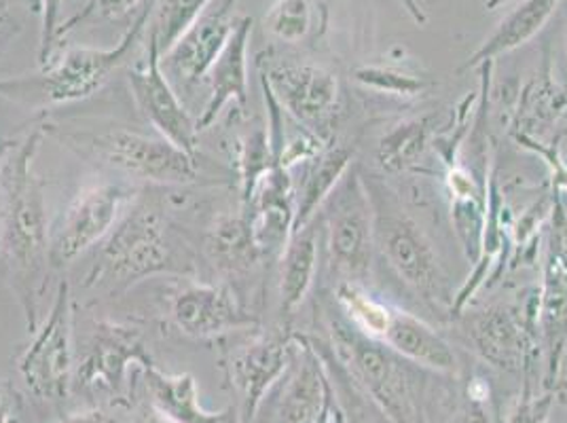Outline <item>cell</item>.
Segmentation results:
<instances>
[{
	"label": "cell",
	"mask_w": 567,
	"mask_h": 423,
	"mask_svg": "<svg viewBox=\"0 0 567 423\" xmlns=\"http://www.w3.org/2000/svg\"><path fill=\"white\" fill-rule=\"evenodd\" d=\"M41 141L43 130H34L0 146V262L30 334L39 329V306L51 269L45 188L34 174Z\"/></svg>",
	"instance_id": "cell-1"
},
{
	"label": "cell",
	"mask_w": 567,
	"mask_h": 423,
	"mask_svg": "<svg viewBox=\"0 0 567 423\" xmlns=\"http://www.w3.org/2000/svg\"><path fill=\"white\" fill-rule=\"evenodd\" d=\"M360 176L373 206L379 255L424 306L451 320L455 295L432 239L415 216L402 206L399 193L381 176L364 172Z\"/></svg>",
	"instance_id": "cell-2"
},
{
	"label": "cell",
	"mask_w": 567,
	"mask_h": 423,
	"mask_svg": "<svg viewBox=\"0 0 567 423\" xmlns=\"http://www.w3.org/2000/svg\"><path fill=\"white\" fill-rule=\"evenodd\" d=\"M153 4L155 0H151L134 18L115 48L66 49L58 60L41 66L37 74L0 79V97L32 109H45L81 102L97 94L138 48L151 20Z\"/></svg>",
	"instance_id": "cell-3"
},
{
	"label": "cell",
	"mask_w": 567,
	"mask_h": 423,
	"mask_svg": "<svg viewBox=\"0 0 567 423\" xmlns=\"http://www.w3.org/2000/svg\"><path fill=\"white\" fill-rule=\"evenodd\" d=\"M181 271L169 218L153 202H134L100 244L85 288L115 297L159 274Z\"/></svg>",
	"instance_id": "cell-4"
},
{
	"label": "cell",
	"mask_w": 567,
	"mask_h": 423,
	"mask_svg": "<svg viewBox=\"0 0 567 423\" xmlns=\"http://www.w3.org/2000/svg\"><path fill=\"white\" fill-rule=\"evenodd\" d=\"M329 350L341 371L392 423H425L422 388L411 362L360 334L341 316L329 318Z\"/></svg>",
	"instance_id": "cell-5"
},
{
	"label": "cell",
	"mask_w": 567,
	"mask_h": 423,
	"mask_svg": "<svg viewBox=\"0 0 567 423\" xmlns=\"http://www.w3.org/2000/svg\"><path fill=\"white\" fill-rule=\"evenodd\" d=\"M453 322L485 364L502 373H519L527 385H534L538 362H543L538 286L523 288L511 301L464 307Z\"/></svg>",
	"instance_id": "cell-6"
},
{
	"label": "cell",
	"mask_w": 567,
	"mask_h": 423,
	"mask_svg": "<svg viewBox=\"0 0 567 423\" xmlns=\"http://www.w3.org/2000/svg\"><path fill=\"white\" fill-rule=\"evenodd\" d=\"M316 218L320 223V236H324L332 274L341 278L339 282L364 283L373 267L375 225L373 206L355 165L332 190Z\"/></svg>",
	"instance_id": "cell-7"
},
{
	"label": "cell",
	"mask_w": 567,
	"mask_h": 423,
	"mask_svg": "<svg viewBox=\"0 0 567 423\" xmlns=\"http://www.w3.org/2000/svg\"><path fill=\"white\" fill-rule=\"evenodd\" d=\"M260 85H265L284 113L297 125L334 142V130L341 117V85L334 72L308 60L259 58Z\"/></svg>",
	"instance_id": "cell-8"
},
{
	"label": "cell",
	"mask_w": 567,
	"mask_h": 423,
	"mask_svg": "<svg viewBox=\"0 0 567 423\" xmlns=\"http://www.w3.org/2000/svg\"><path fill=\"white\" fill-rule=\"evenodd\" d=\"M71 146L90 153L118 172L164 187L195 185L202 176L197 155L178 148L162 136H146L132 130H106L69 138Z\"/></svg>",
	"instance_id": "cell-9"
},
{
	"label": "cell",
	"mask_w": 567,
	"mask_h": 423,
	"mask_svg": "<svg viewBox=\"0 0 567 423\" xmlns=\"http://www.w3.org/2000/svg\"><path fill=\"white\" fill-rule=\"evenodd\" d=\"M153 362L141 330L117 322H95L74 364L72 388L106 406H121L132 399L130 376L134 369Z\"/></svg>",
	"instance_id": "cell-10"
},
{
	"label": "cell",
	"mask_w": 567,
	"mask_h": 423,
	"mask_svg": "<svg viewBox=\"0 0 567 423\" xmlns=\"http://www.w3.org/2000/svg\"><path fill=\"white\" fill-rule=\"evenodd\" d=\"M538 283V330L544 362V392H555L567 352V208L555 193L544 227Z\"/></svg>",
	"instance_id": "cell-11"
},
{
	"label": "cell",
	"mask_w": 567,
	"mask_h": 423,
	"mask_svg": "<svg viewBox=\"0 0 567 423\" xmlns=\"http://www.w3.org/2000/svg\"><path fill=\"white\" fill-rule=\"evenodd\" d=\"M515 94L511 138L536 157L561 153L567 138V85L557 74L555 51L548 43H544L540 66Z\"/></svg>",
	"instance_id": "cell-12"
},
{
	"label": "cell",
	"mask_w": 567,
	"mask_h": 423,
	"mask_svg": "<svg viewBox=\"0 0 567 423\" xmlns=\"http://www.w3.org/2000/svg\"><path fill=\"white\" fill-rule=\"evenodd\" d=\"M74 306L71 283L60 282L48 318L32 332V341L20 355V375L28 390L45 402H64L74 376Z\"/></svg>",
	"instance_id": "cell-13"
},
{
	"label": "cell",
	"mask_w": 567,
	"mask_h": 423,
	"mask_svg": "<svg viewBox=\"0 0 567 423\" xmlns=\"http://www.w3.org/2000/svg\"><path fill=\"white\" fill-rule=\"evenodd\" d=\"M136 199V188L118 183H97L81 188L49 236L51 269H64L100 246Z\"/></svg>",
	"instance_id": "cell-14"
},
{
	"label": "cell",
	"mask_w": 567,
	"mask_h": 423,
	"mask_svg": "<svg viewBox=\"0 0 567 423\" xmlns=\"http://www.w3.org/2000/svg\"><path fill=\"white\" fill-rule=\"evenodd\" d=\"M297 353V332L282 329L262 332L223 358V369L239 404V423H255L271 390L282 381Z\"/></svg>",
	"instance_id": "cell-15"
},
{
	"label": "cell",
	"mask_w": 567,
	"mask_h": 423,
	"mask_svg": "<svg viewBox=\"0 0 567 423\" xmlns=\"http://www.w3.org/2000/svg\"><path fill=\"white\" fill-rule=\"evenodd\" d=\"M169 320L195 341H214L260 324L259 316L239 301L229 283H181L169 295Z\"/></svg>",
	"instance_id": "cell-16"
},
{
	"label": "cell",
	"mask_w": 567,
	"mask_h": 423,
	"mask_svg": "<svg viewBox=\"0 0 567 423\" xmlns=\"http://www.w3.org/2000/svg\"><path fill=\"white\" fill-rule=\"evenodd\" d=\"M130 85L142 115L157 134L190 155H197V123L162 69V53L151 37H146L144 58L130 69Z\"/></svg>",
	"instance_id": "cell-17"
},
{
	"label": "cell",
	"mask_w": 567,
	"mask_h": 423,
	"mask_svg": "<svg viewBox=\"0 0 567 423\" xmlns=\"http://www.w3.org/2000/svg\"><path fill=\"white\" fill-rule=\"evenodd\" d=\"M237 0H214L204 16L162 55V69L169 81L193 87L204 81L236 28Z\"/></svg>",
	"instance_id": "cell-18"
},
{
	"label": "cell",
	"mask_w": 567,
	"mask_h": 423,
	"mask_svg": "<svg viewBox=\"0 0 567 423\" xmlns=\"http://www.w3.org/2000/svg\"><path fill=\"white\" fill-rule=\"evenodd\" d=\"M252 34V18L241 16L237 20L231 39L227 41L220 55L216 58L206 81L210 85L208 102L202 115L195 118L197 132L213 127L225 106L234 104L237 113L246 117L248 113V43Z\"/></svg>",
	"instance_id": "cell-19"
},
{
	"label": "cell",
	"mask_w": 567,
	"mask_h": 423,
	"mask_svg": "<svg viewBox=\"0 0 567 423\" xmlns=\"http://www.w3.org/2000/svg\"><path fill=\"white\" fill-rule=\"evenodd\" d=\"M331 392V375L322 358L313 350L309 337L297 334V353L278 402L276 423L318 422Z\"/></svg>",
	"instance_id": "cell-20"
},
{
	"label": "cell",
	"mask_w": 567,
	"mask_h": 423,
	"mask_svg": "<svg viewBox=\"0 0 567 423\" xmlns=\"http://www.w3.org/2000/svg\"><path fill=\"white\" fill-rule=\"evenodd\" d=\"M148 404L174 423H239L237 406L208 411L199 402L197 381L190 373H166L155 362L142 367Z\"/></svg>",
	"instance_id": "cell-21"
},
{
	"label": "cell",
	"mask_w": 567,
	"mask_h": 423,
	"mask_svg": "<svg viewBox=\"0 0 567 423\" xmlns=\"http://www.w3.org/2000/svg\"><path fill=\"white\" fill-rule=\"evenodd\" d=\"M381 343L422 371H432L439 375L457 373V355L450 341L425 320L401 307H394L390 327Z\"/></svg>",
	"instance_id": "cell-22"
},
{
	"label": "cell",
	"mask_w": 567,
	"mask_h": 423,
	"mask_svg": "<svg viewBox=\"0 0 567 423\" xmlns=\"http://www.w3.org/2000/svg\"><path fill=\"white\" fill-rule=\"evenodd\" d=\"M354 146L331 142L306 164L299 165L301 178L295 180V227L292 234L308 227L318 216L332 190L354 165Z\"/></svg>",
	"instance_id": "cell-23"
},
{
	"label": "cell",
	"mask_w": 567,
	"mask_h": 423,
	"mask_svg": "<svg viewBox=\"0 0 567 423\" xmlns=\"http://www.w3.org/2000/svg\"><path fill=\"white\" fill-rule=\"evenodd\" d=\"M561 0H520L515 9H511L499 20L496 30L474 49L473 55H468L455 72L464 74L483 64H496L499 55L513 53L523 45H527L534 37L543 32L544 25L550 22Z\"/></svg>",
	"instance_id": "cell-24"
},
{
	"label": "cell",
	"mask_w": 567,
	"mask_h": 423,
	"mask_svg": "<svg viewBox=\"0 0 567 423\" xmlns=\"http://www.w3.org/2000/svg\"><path fill=\"white\" fill-rule=\"evenodd\" d=\"M320 223L313 218L308 227L292 234L280 255L278 271V306L282 327L290 329L295 311L306 301L318 274Z\"/></svg>",
	"instance_id": "cell-25"
},
{
	"label": "cell",
	"mask_w": 567,
	"mask_h": 423,
	"mask_svg": "<svg viewBox=\"0 0 567 423\" xmlns=\"http://www.w3.org/2000/svg\"><path fill=\"white\" fill-rule=\"evenodd\" d=\"M204 250L216 271L234 278L252 271L265 259L255 241L250 214L244 208L216 218L206 236Z\"/></svg>",
	"instance_id": "cell-26"
},
{
	"label": "cell",
	"mask_w": 567,
	"mask_h": 423,
	"mask_svg": "<svg viewBox=\"0 0 567 423\" xmlns=\"http://www.w3.org/2000/svg\"><path fill=\"white\" fill-rule=\"evenodd\" d=\"M439 118L436 115L404 118L392 125L378 142V164L385 174H406L417 172L425 159V153L432 148Z\"/></svg>",
	"instance_id": "cell-27"
},
{
	"label": "cell",
	"mask_w": 567,
	"mask_h": 423,
	"mask_svg": "<svg viewBox=\"0 0 567 423\" xmlns=\"http://www.w3.org/2000/svg\"><path fill=\"white\" fill-rule=\"evenodd\" d=\"M334 303L341 318L360 334L381 341L390 327L394 307L375 299L364 283L339 282L334 290Z\"/></svg>",
	"instance_id": "cell-28"
},
{
	"label": "cell",
	"mask_w": 567,
	"mask_h": 423,
	"mask_svg": "<svg viewBox=\"0 0 567 423\" xmlns=\"http://www.w3.org/2000/svg\"><path fill=\"white\" fill-rule=\"evenodd\" d=\"M355 83L373 94L388 95V97H401L413 100L424 95L434 81L420 72L406 71L396 64H383V62H367L355 66L352 72Z\"/></svg>",
	"instance_id": "cell-29"
},
{
	"label": "cell",
	"mask_w": 567,
	"mask_h": 423,
	"mask_svg": "<svg viewBox=\"0 0 567 423\" xmlns=\"http://www.w3.org/2000/svg\"><path fill=\"white\" fill-rule=\"evenodd\" d=\"M214 0H155L146 37H151L164 55L190 25L195 24Z\"/></svg>",
	"instance_id": "cell-30"
},
{
	"label": "cell",
	"mask_w": 567,
	"mask_h": 423,
	"mask_svg": "<svg viewBox=\"0 0 567 423\" xmlns=\"http://www.w3.org/2000/svg\"><path fill=\"white\" fill-rule=\"evenodd\" d=\"M265 28L282 43H299L311 28V0H276L265 16Z\"/></svg>",
	"instance_id": "cell-31"
},
{
	"label": "cell",
	"mask_w": 567,
	"mask_h": 423,
	"mask_svg": "<svg viewBox=\"0 0 567 423\" xmlns=\"http://www.w3.org/2000/svg\"><path fill=\"white\" fill-rule=\"evenodd\" d=\"M151 0H85L83 9L74 13L58 30V39L69 34L76 28L83 25L97 24V22H113V20H123L134 11H142Z\"/></svg>",
	"instance_id": "cell-32"
},
{
	"label": "cell",
	"mask_w": 567,
	"mask_h": 423,
	"mask_svg": "<svg viewBox=\"0 0 567 423\" xmlns=\"http://www.w3.org/2000/svg\"><path fill=\"white\" fill-rule=\"evenodd\" d=\"M553 400L555 392L536 394L534 385H523L519 402L506 423H548V411Z\"/></svg>",
	"instance_id": "cell-33"
},
{
	"label": "cell",
	"mask_w": 567,
	"mask_h": 423,
	"mask_svg": "<svg viewBox=\"0 0 567 423\" xmlns=\"http://www.w3.org/2000/svg\"><path fill=\"white\" fill-rule=\"evenodd\" d=\"M66 0H41V39H39V66H45L51 62L53 48L58 43V30H60V18L62 7Z\"/></svg>",
	"instance_id": "cell-34"
},
{
	"label": "cell",
	"mask_w": 567,
	"mask_h": 423,
	"mask_svg": "<svg viewBox=\"0 0 567 423\" xmlns=\"http://www.w3.org/2000/svg\"><path fill=\"white\" fill-rule=\"evenodd\" d=\"M22 400L11 383H0V423H20Z\"/></svg>",
	"instance_id": "cell-35"
},
{
	"label": "cell",
	"mask_w": 567,
	"mask_h": 423,
	"mask_svg": "<svg viewBox=\"0 0 567 423\" xmlns=\"http://www.w3.org/2000/svg\"><path fill=\"white\" fill-rule=\"evenodd\" d=\"M546 167H548V187L557 193H567V164L561 157V153H550L540 157Z\"/></svg>",
	"instance_id": "cell-36"
},
{
	"label": "cell",
	"mask_w": 567,
	"mask_h": 423,
	"mask_svg": "<svg viewBox=\"0 0 567 423\" xmlns=\"http://www.w3.org/2000/svg\"><path fill=\"white\" fill-rule=\"evenodd\" d=\"M62 423H132L123 420L115 411H111L109 406H94L81 413H74L71 417H66Z\"/></svg>",
	"instance_id": "cell-37"
},
{
	"label": "cell",
	"mask_w": 567,
	"mask_h": 423,
	"mask_svg": "<svg viewBox=\"0 0 567 423\" xmlns=\"http://www.w3.org/2000/svg\"><path fill=\"white\" fill-rule=\"evenodd\" d=\"M316 423H346V413L339 406V400L334 394V385H332L331 396L327 400V404H324V409H322V413H320Z\"/></svg>",
	"instance_id": "cell-38"
},
{
	"label": "cell",
	"mask_w": 567,
	"mask_h": 423,
	"mask_svg": "<svg viewBox=\"0 0 567 423\" xmlns=\"http://www.w3.org/2000/svg\"><path fill=\"white\" fill-rule=\"evenodd\" d=\"M401 4L402 9L406 11V16L415 22L417 25H425L427 22V16H425L424 7L420 0H396Z\"/></svg>",
	"instance_id": "cell-39"
},
{
	"label": "cell",
	"mask_w": 567,
	"mask_h": 423,
	"mask_svg": "<svg viewBox=\"0 0 567 423\" xmlns=\"http://www.w3.org/2000/svg\"><path fill=\"white\" fill-rule=\"evenodd\" d=\"M132 423H174L169 422L167 417H164L157 409H153L148 402L141 406V411L136 413V417L132 420Z\"/></svg>",
	"instance_id": "cell-40"
},
{
	"label": "cell",
	"mask_w": 567,
	"mask_h": 423,
	"mask_svg": "<svg viewBox=\"0 0 567 423\" xmlns=\"http://www.w3.org/2000/svg\"><path fill=\"white\" fill-rule=\"evenodd\" d=\"M13 24V16H11V9L7 4V0H0V39L7 37V32L11 30Z\"/></svg>",
	"instance_id": "cell-41"
},
{
	"label": "cell",
	"mask_w": 567,
	"mask_h": 423,
	"mask_svg": "<svg viewBox=\"0 0 567 423\" xmlns=\"http://www.w3.org/2000/svg\"><path fill=\"white\" fill-rule=\"evenodd\" d=\"M555 396H564V400L567 402V381L566 383H559V385L555 388Z\"/></svg>",
	"instance_id": "cell-42"
},
{
	"label": "cell",
	"mask_w": 567,
	"mask_h": 423,
	"mask_svg": "<svg viewBox=\"0 0 567 423\" xmlns=\"http://www.w3.org/2000/svg\"><path fill=\"white\" fill-rule=\"evenodd\" d=\"M504 2H508V0H487L485 4H487V9H489V11H494L496 7H499V4H504Z\"/></svg>",
	"instance_id": "cell-43"
},
{
	"label": "cell",
	"mask_w": 567,
	"mask_h": 423,
	"mask_svg": "<svg viewBox=\"0 0 567 423\" xmlns=\"http://www.w3.org/2000/svg\"><path fill=\"white\" fill-rule=\"evenodd\" d=\"M567 375V352H566V358H564V367H561V376H559V381H561V379H564V376Z\"/></svg>",
	"instance_id": "cell-44"
},
{
	"label": "cell",
	"mask_w": 567,
	"mask_h": 423,
	"mask_svg": "<svg viewBox=\"0 0 567 423\" xmlns=\"http://www.w3.org/2000/svg\"><path fill=\"white\" fill-rule=\"evenodd\" d=\"M28 2H30V0H28ZM32 7H34L37 13H41V0H32Z\"/></svg>",
	"instance_id": "cell-45"
},
{
	"label": "cell",
	"mask_w": 567,
	"mask_h": 423,
	"mask_svg": "<svg viewBox=\"0 0 567 423\" xmlns=\"http://www.w3.org/2000/svg\"><path fill=\"white\" fill-rule=\"evenodd\" d=\"M564 7H566V9H564V13H566V32H567V0H564Z\"/></svg>",
	"instance_id": "cell-46"
}]
</instances>
